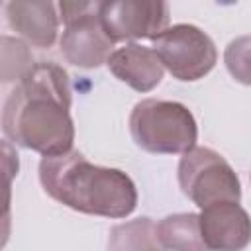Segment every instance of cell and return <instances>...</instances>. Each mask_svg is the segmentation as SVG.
<instances>
[{
  "instance_id": "7",
  "label": "cell",
  "mask_w": 251,
  "mask_h": 251,
  "mask_svg": "<svg viewBox=\"0 0 251 251\" xmlns=\"http://www.w3.org/2000/svg\"><path fill=\"white\" fill-rule=\"evenodd\" d=\"M98 18L112 43L155 39L169 27V4L159 0L100 2Z\"/></svg>"
},
{
  "instance_id": "5",
  "label": "cell",
  "mask_w": 251,
  "mask_h": 251,
  "mask_svg": "<svg viewBox=\"0 0 251 251\" xmlns=\"http://www.w3.org/2000/svg\"><path fill=\"white\" fill-rule=\"evenodd\" d=\"M153 51L163 69L184 82L206 76L218 61V49L210 35L190 24L169 25L153 39Z\"/></svg>"
},
{
  "instance_id": "15",
  "label": "cell",
  "mask_w": 251,
  "mask_h": 251,
  "mask_svg": "<svg viewBox=\"0 0 251 251\" xmlns=\"http://www.w3.org/2000/svg\"><path fill=\"white\" fill-rule=\"evenodd\" d=\"M10 229H12V216L10 218H2L0 220V251L4 249V245L10 239Z\"/></svg>"
},
{
  "instance_id": "1",
  "label": "cell",
  "mask_w": 251,
  "mask_h": 251,
  "mask_svg": "<svg viewBox=\"0 0 251 251\" xmlns=\"http://www.w3.org/2000/svg\"><path fill=\"white\" fill-rule=\"evenodd\" d=\"M71 84L55 63H37L20 80L4 104L2 126L6 135L43 157L73 149L75 126L71 120Z\"/></svg>"
},
{
  "instance_id": "11",
  "label": "cell",
  "mask_w": 251,
  "mask_h": 251,
  "mask_svg": "<svg viewBox=\"0 0 251 251\" xmlns=\"http://www.w3.org/2000/svg\"><path fill=\"white\" fill-rule=\"evenodd\" d=\"M157 239L163 249L169 251H208L200 233L198 214H171L157 226Z\"/></svg>"
},
{
  "instance_id": "13",
  "label": "cell",
  "mask_w": 251,
  "mask_h": 251,
  "mask_svg": "<svg viewBox=\"0 0 251 251\" xmlns=\"http://www.w3.org/2000/svg\"><path fill=\"white\" fill-rule=\"evenodd\" d=\"M33 69V55L25 41L0 35V82L22 80Z\"/></svg>"
},
{
  "instance_id": "2",
  "label": "cell",
  "mask_w": 251,
  "mask_h": 251,
  "mask_svg": "<svg viewBox=\"0 0 251 251\" xmlns=\"http://www.w3.org/2000/svg\"><path fill=\"white\" fill-rule=\"evenodd\" d=\"M39 180L51 198L82 214L126 218L137 206L135 184L124 171L92 165L73 149L43 157Z\"/></svg>"
},
{
  "instance_id": "4",
  "label": "cell",
  "mask_w": 251,
  "mask_h": 251,
  "mask_svg": "<svg viewBox=\"0 0 251 251\" xmlns=\"http://www.w3.org/2000/svg\"><path fill=\"white\" fill-rule=\"evenodd\" d=\"M178 184L196 206L216 202H239L241 184L231 165L208 147H192L178 163Z\"/></svg>"
},
{
  "instance_id": "14",
  "label": "cell",
  "mask_w": 251,
  "mask_h": 251,
  "mask_svg": "<svg viewBox=\"0 0 251 251\" xmlns=\"http://www.w3.org/2000/svg\"><path fill=\"white\" fill-rule=\"evenodd\" d=\"M20 171V155L10 141L0 139V220L10 218L12 180Z\"/></svg>"
},
{
  "instance_id": "9",
  "label": "cell",
  "mask_w": 251,
  "mask_h": 251,
  "mask_svg": "<svg viewBox=\"0 0 251 251\" xmlns=\"http://www.w3.org/2000/svg\"><path fill=\"white\" fill-rule=\"evenodd\" d=\"M110 73L137 92L153 90L163 78V65L151 47L127 43L110 53L106 59Z\"/></svg>"
},
{
  "instance_id": "12",
  "label": "cell",
  "mask_w": 251,
  "mask_h": 251,
  "mask_svg": "<svg viewBox=\"0 0 251 251\" xmlns=\"http://www.w3.org/2000/svg\"><path fill=\"white\" fill-rule=\"evenodd\" d=\"M108 251H163L151 218H137L110 229Z\"/></svg>"
},
{
  "instance_id": "6",
  "label": "cell",
  "mask_w": 251,
  "mask_h": 251,
  "mask_svg": "<svg viewBox=\"0 0 251 251\" xmlns=\"http://www.w3.org/2000/svg\"><path fill=\"white\" fill-rule=\"evenodd\" d=\"M100 2H61V18L65 31L61 37V51L65 59L82 69H96L112 53V41L102 29L98 18Z\"/></svg>"
},
{
  "instance_id": "10",
  "label": "cell",
  "mask_w": 251,
  "mask_h": 251,
  "mask_svg": "<svg viewBox=\"0 0 251 251\" xmlns=\"http://www.w3.org/2000/svg\"><path fill=\"white\" fill-rule=\"evenodd\" d=\"M10 27L35 47H51L59 31L57 6L39 0H16L6 6Z\"/></svg>"
},
{
  "instance_id": "3",
  "label": "cell",
  "mask_w": 251,
  "mask_h": 251,
  "mask_svg": "<svg viewBox=\"0 0 251 251\" xmlns=\"http://www.w3.org/2000/svg\"><path fill=\"white\" fill-rule=\"evenodd\" d=\"M129 131L137 147L165 155L190 151L198 137L196 120L184 104L157 98H147L133 106Z\"/></svg>"
},
{
  "instance_id": "8",
  "label": "cell",
  "mask_w": 251,
  "mask_h": 251,
  "mask_svg": "<svg viewBox=\"0 0 251 251\" xmlns=\"http://www.w3.org/2000/svg\"><path fill=\"white\" fill-rule=\"evenodd\" d=\"M208 251H243L249 245V216L237 202H216L198 214Z\"/></svg>"
}]
</instances>
